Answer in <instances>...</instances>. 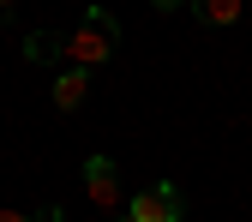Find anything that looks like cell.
I'll use <instances>...</instances> for the list:
<instances>
[{"label":"cell","instance_id":"obj_1","mask_svg":"<svg viewBox=\"0 0 252 222\" xmlns=\"http://www.w3.org/2000/svg\"><path fill=\"white\" fill-rule=\"evenodd\" d=\"M120 48V18L108 6H84V18L60 36V54H66V66H102V60Z\"/></svg>","mask_w":252,"mask_h":222},{"label":"cell","instance_id":"obj_2","mask_svg":"<svg viewBox=\"0 0 252 222\" xmlns=\"http://www.w3.org/2000/svg\"><path fill=\"white\" fill-rule=\"evenodd\" d=\"M126 222H186V198H180V186H174V180H150L144 192H132Z\"/></svg>","mask_w":252,"mask_h":222},{"label":"cell","instance_id":"obj_3","mask_svg":"<svg viewBox=\"0 0 252 222\" xmlns=\"http://www.w3.org/2000/svg\"><path fill=\"white\" fill-rule=\"evenodd\" d=\"M84 198L96 204V210H120V168H114V156H90L84 162Z\"/></svg>","mask_w":252,"mask_h":222},{"label":"cell","instance_id":"obj_4","mask_svg":"<svg viewBox=\"0 0 252 222\" xmlns=\"http://www.w3.org/2000/svg\"><path fill=\"white\" fill-rule=\"evenodd\" d=\"M84 96H90V66H66V72L54 78V108L60 114H78Z\"/></svg>","mask_w":252,"mask_h":222},{"label":"cell","instance_id":"obj_5","mask_svg":"<svg viewBox=\"0 0 252 222\" xmlns=\"http://www.w3.org/2000/svg\"><path fill=\"white\" fill-rule=\"evenodd\" d=\"M240 6H246V0H192L186 12H192L198 24H210V30H228V24L240 18Z\"/></svg>","mask_w":252,"mask_h":222},{"label":"cell","instance_id":"obj_6","mask_svg":"<svg viewBox=\"0 0 252 222\" xmlns=\"http://www.w3.org/2000/svg\"><path fill=\"white\" fill-rule=\"evenodd\" d=\"M54 54H60V36H54V30H30V36H24V66H48Z\"/></svg>","mask_w":252,"mask_h":222},{"label":"cell","instance_id":"obj_7","mask_svg":"<svg viewBox=\"0 0 252 222\" xmlns=\"http://www.w3.org/2000/svg\"><path fill=\"white\" fill-rule=\"evenodd\" d=\"M0 222H60V210H0Z\"/></svg>","mask_w":252,"mask_h":222},{"label":"cell","instance_id":"obj_8","mask_svg":"<svg viewBox=\"0 0 252 222\" xmlns=\"http://www.w3.org/2000/svg\"><path fill=\"white\" fill-rule=\"evenodd\" d=\"M156 12H180V6H192V0H150Z\"/></svg>","mask_w":252,"mask_h":222},{"label":"cell","instance_id":"obj_9","mask_svg":"<svg viewBox=\"0 0 252 222\" xmlns=\"http://www.w3.org/2000/svg\"><path fill=\"white\" fill-rule=\"evenodd\" d=\"M6 6H18V0H0V12H6Z\"/></svg>","mask_w":252,"mask_h":222},{"label":"cell","instance_id":"obj_10","mask_svg":"<svg viewBox=\"0 0 252 222\" xmlns=\"http://www.w3.org/2000/svg\"><path fill=\"white\" fill-rule=\"evenodd\" d=\"M0 18H6V12H0Z\"/></svg>","mask_w":252,"mask_h":222}]
</instances>
